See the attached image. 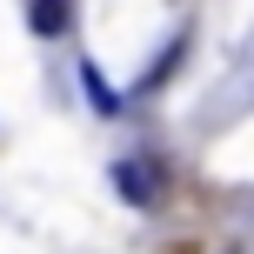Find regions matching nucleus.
I'll list each match as a JSON object with an SVG mask.
<instances>
[{
	"instance_id": "1",
	"label": "nucleus",
	"mask_w": 254,
	"mask_h": 254,
	"mask_svg": "<svg viewBox=\"0 0 254 254\" xmlns=\"http://www.w3.org/2000/svg\"><path fill=\"white\" fill-rule=\"evenodd\" d=\"M114 188H121L134 207H154V201H161V181H154L140 161H114Z\"/></svg>"
},
{
	"instance_id": "3",
	"label": "nucleus",
	"mask_w": 254,
	"mask_h": 254,
	"mask_svg": "<svg viewBox=\"0 0 254 254\" xmlns=\"http://www.w3.org/2000/svg\"><path fill=\"white\" fill-rule=\"evenodd\" d=\"M80 80H87V94H94V107H101V114H121V94L107 87V80L94 74V67H80Z\"/></svg>"
},
{
	"instance_id": "2",
	"label": "nucleus",
	"mask_w": 254,
	"mask_h": 254,
	"mask_svg": "<svg viewBox=\"0 0 254 254\" xmlns=\"http://www.w3.org/2000/svg\"><path fill=\"white\" fill-rule=\"evenodd\" d=\"M34 34H67V0H34Z\"/></svg>"
}]
</instances>
